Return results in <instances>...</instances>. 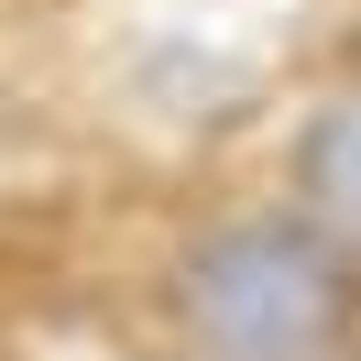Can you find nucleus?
<instances>
[{
  "label": "nucleus",
  "instance_id": "nucleus-1",
  "mask_svg": "<svg viewBox=\"0 0 361 361\" xmlns=\"http://www.w3.org/2000/svg\"><path fill=\"white\" fill-rule=\"evenodd\" d=\"M164 307L208 361H339L361 329V285L317 219H230L186 241Z\"/></svg>",
  "mask_w": 361,
  "mask_h": 361
},
{
  "label": "nucleus",
  "instance_id": "nucleus-2",
  "mask_svg": "<svg viewBox=\"0 0 361 361\" xmlns=\"http://www.w3.org/2000/svg\"><path fill=\"white\" fill-rule=\"evenodd\" d=\"M285 176H295V208H307V219L329 230L339 252H361V88L317 99V110L295 121Z\"/></svg>",
  "mask_w": 361,
  "mask_h": 361
}]
</instances>
